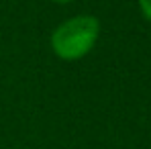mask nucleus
Here are the masks:
<instances>
[{
	"instance_id": "obj_1",
	"label": "nucleus",
	"mask_w": 151,
	"mask_h": 149,
	"mask_svg": "<svg viewBox=\"0 0 151 149\" xmlns=\"http://www.w3.org/2000/svg\"><path fill=\"white\" fill-rule=\"evenodd\" d=\"M98 33H100V25L94 17L88 14L74 17L53 31L51 49L55 51L57 57L74 61L92 51V47L98 41Z\"/></svg>"
},
{
	"instance_id": "obj_2",
	"label": "nucleus",
	"mask_w": 151,
	"mask_h": 149,
	"mask_svg": "<svg viewBox=\"0 0 151 149\" xmlns=\"http://www.w3.org/2000/svg\"><path fill=\"white\" fill-rule=\"evenodd\" d=\"M139 4H141V8H143L145 17L151 21V0H139Z\"/></svg>"
},
{
	"instance_id": "obj_3",
	"label": "nucleus",
	"mask_w": 151,
	"mask_h": 149,
	"mask_svg": "<svg viewBox=\"0 0 151 149\" xmlns=\"http://www.w3.org/2000/svg\"><path fill=\"white\" fill-rule=\"evenodd\" d=\"M55 2H72V0H55Z\"/></svg>"
}]
</instances>
